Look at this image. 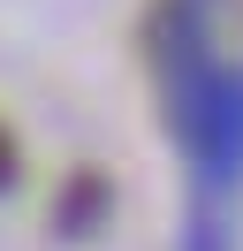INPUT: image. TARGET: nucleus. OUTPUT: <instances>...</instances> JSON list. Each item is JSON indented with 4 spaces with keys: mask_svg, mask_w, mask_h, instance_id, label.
I'll return each instance as SVG.
<instances>
[{
    "mask_svg": "<svg viewBox=\"0 0 243 251\" xmlns=\"http://www.w3.org/2000/svg\"><path fill=\"white\" fill-rule=\"evenodd\" d=\"M0 175H8V145H0Z\"/></svg>",
    "mask_w": 243,
    "mask_h": 251,
    "instance_id": "f257e3e1",
    "label": "nucleus"
}]
</instances>
